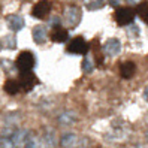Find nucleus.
<instances>
[{"mask_svg": "<svg viewBox=\"0 0 148 148\" xmlns=\"http://www.w3.org/2000/svg\"><path fill=\"white\" fill-rule=\"evenodd\" d=\"M5 91L8 93V94H11V96H14V94H16V93H20V82L18 81H14V79H9V81H6L5 82Z\"/></svg>", "mask_w": 148, "mask_h": 148, "instance_id": "obj_15", "label": "nucleus"}, {"mask_svg": "<svg viewBox=\"0 0 148 148\" xmlns=\"http://www.w3.org/2000/svg\"><path fill=\"white\" fill-rule=\"evenodd\" d=\"M129 33H130V34H133V36H138V34H139V27H138L136 24H132V23H130Z\"/></svg>", "mask_w": 148, "mask_h": 148, "instance_id": "obj_23", "label": "nucleus"}, {"mask_svg": "<svg viewBox=\"0 0 148 148\" xmlns=\"http://www.w3.org/2000/svg\"><path fill=\"white\" fill-rule=\"evenodd\" d=\"M47 38H48V30L45 25H36L33 29V39L36 43H43L47 42Z\"/></svg>", "mask_w": 148, "mask_h": 148, "instance_id": "obj_11", "label": "nucleus"}, {"mask_svg": "<svg viewBox=\"0 0 148 148\" xmlns=\"http://www.w3.org/2000/svg\"><path fill=\"white\" fill-rule=\"evenodd\" d=\"M136 12L142 18V21L145 24H148V3H139L136 8Z\"/></svg>", "mask_w": 148, "mask_h": 148, "instance_id": "obj_17", "label": "nucleus"}, {"mask_svg": "<svg viewBox=\"0 0 148 148\" xmlns=\"http://www.w3.org/2000/svg\"><path fill=\"white\" fill-rule=\"evenodd\" d=\"M27 138H29V132L21 129V130H15V132L12 133L11 141H12L14 147H20V145H23L25 141H27Z\"/></svg>", "mask_w": 148, "mask_h": 148, "instance_id": "obj_12", "label": "nucleus"}, {"mask_svg": "<svg viewBox=\"0 0 148 148\" xmlns=\"http://www.w3.org/2000/svg\"><path fill=\"white\" fill-rule=\"evenodd\" d=\"M87 49H88V45H87V42L81 36L73 38L67 45V51L71 54H85Z\"/></svg>", "mask_w": 148, "mask_h": 148, "instance_id": "obj_6", "label": "nucleus"}, {"mask_svg": "<svg viewBox=\"0 0 148 148\" xmlns=\"http://www.w3.org/2000/svg\"><path fill=\"white\" fill-rule=\"evenodd\" d=\"M43 144H45L47 148H54L56 147V135L53 130H47L45 135H43Z\"/></svg>", "mask_w": 148, "mask_h": 148, "instance_id": "obj_16", "label": "nucleus"}, {"mask_svg": "<svg viewBox=\"0 0 148 148\" xmlns=\"http://www.w3.org/2000/svg\"><path fill=\"white\" fill-rule=\"evenodd\" d=\"M136 72V64L133 62H123L120 66V73L124 79H130Z\"/></svg>", "mask_w": 148, "mask_h": 148, "instance_id": "obj_10", "label": "nucleus"}, {"mask_svg": "<svg viewBox=\"0 0 148 148\" xmlns=\"http://www.w3.org/2000/svg\"><path fill=\"white\" fill-rule=\"evenodd\" d=\"M8 24H9L11 30L20 32L24 27V20H23V16H20V15H9L8 16Z\"/></svg>", "mask_w": 148, "mask_h": 148, "instance_id": "obj_13", "label": "nucleus"}, {"mask_svg": "<svg viewBox=\"0 0 148 148\" xmlns=\"http://www.w3.org/2000/svg\"><path fill=\"white\" fill-rule=\"evenodd\" d=\"M93 69H94V64H93V60L90 57H85L82 60V72L84 73H90L93 72Z\"/></svg>", "mask_w": 148, "mask_h": 148, "instance_id": "obj_19", "label": "nucleus"}, {"mask_svg": "<svg viewBox=\"0 0 148 148\" xmlns=\"http://www.w3.org/2000/svg\"><path fill=\"white\" fill-rule=\"evenodd\" d=\"M76 120H78V117L73 111H64L58 115V124L60 126H72L76 123Z\"/></svg>", "mask_w": 148, "mask_h": 148, "instance_id": "obj_9", "label": "nucleus"}, {"mask_svg": "<svg viewBox=\"0 0 148 148\" xmlns=\"http://www.w3.org/2000/svg\"><path fill=\"white\" fill-rule=\"evenodd\" d=\"M76 144V135L75 133H64L60 139V145L63 148H72Z\"/></svg>", "mask_w": 148, "mask_h": 148, "instance_id": "obj_14", "label": "nucleus"}, {"mask_svg": "<svg viewBox=\"0 0 148 148\" xmlns=\"http://www.w3.org/2000/svg\"><path fill=\"white\" fill-rule=\"evenodd\" d=\"M105 6V0H90L87 3V9L88 11H97V9H102Z\"/></svg>", "mask_w": 148, "mask_h": 148, "instance_id": "obj_18", "label": "nucleus"}, {"mask_svg": "<svg viewBox=\"0 0 148 148\" xmlns=\"http://www.w3.org/2000/svg\"><path fill=\"white\" fill-rule=\"evenodd\" d=\"M24 148H39V141L36 138H27L24 142Z\"/></svg>", "mask_w": 148, "mask_h": 148, "instance_id": "obj_20", "label": "nucleus"}, {"mask_svg": "<svg viewBox=\"0 0 148 148\" xmlns=\"http://www.w3.org/2000/svg\"><path fill=\"white\" fill-rule=\"evenodd\" d=\"M18 82H20V87H21L24 91H30V90H33L34 85L39 84L36 75H34L32 71H29V72H21Z\"/></svg>", "mask_w": 148, "mask_h": 148, "instance_id": "obj_3", "label": "nucleus"}, {"mask_svg": "<svg viewBox=\"0 0 148 148\" xmlns=\"http://www.w3.org/2000/svg\"><path fill=\"white\" fill-rule=\"evenodd\" d=\"M15 66L20 72H29L34 66V56L32 51H23L15 62Z\"/></svg>", "mask_w": 148, "mask_h": 148, "instance_id": "obj_2", "label": "nucleus"}, {"mask_svg": "<svg viewBox=\"0 0 148 148\" xmlns=\"http://www.w3.org/2000/svg\"><path fill=\"white\" fill-rule=\"evenodd\" d=\"M51 12V3L48 0H39V2L33 6V11H32V15L34 18H39V20H43L47 18Z\"/></svg>", "mask_w": 148, "mask_h": 148, "instance_id": "obj_5", "label": "nucleus"}, {"mask_svg": "<svg viewBox=\"0 0 148 148\" xmlns=\"http://www.w3.org/2000/svg\"><path fill=\"white\" fill-rule=\"evenodd\" d=\"M81 9L78 6H71V8H66L64 14H63V23H64V27L67 29H73L76 27L81 21Z\"/></svg>", "mask_w": 148, "mask_h": 148, "instance_id": "obj_1", "label": "nucleus"}, {"mask_svg": "<svg viewBox=\"0 0 148 148\" xmlns=\"http://www.w3.org/2000/svg\"><path fill=\"white\" fill-rule=\"evenodd\" d=\"M69 38V33L64 27H62V25H54L53 27V33H51V40H54V42H58V43H62V42H66Z\"/></svg>", "mask_w": 148, "mask_h": 148, "instance_id": "obj_8", "label": "nucleus"}, {"mask_svg": "<svg viewBox=\"0 0 148 148\" xmlns=\"http://www.w3.org/2000/svg\"><path fill=\"white\" fill-rule=\"evenodd\" d=\"M147 139H148V133H147Z\"/></svg>", "mask_w": 148, "mask_h": 148, "instance_id": "obj_27", "label": "nucleus"}, {"mask_svg": "<svg viewBox=\"0 0 148 148\" xmlns=\"http://www.w3.org/2000/svg\"><path fill=\"white\" fill-rule=\"evenodd\" d=\"M108 2H109L111 6H118L120 5V0H108Z\"/></svg>", "mask_w": 148, "mask_h": 148, "instance_id": "obj_24", "label": "nucleus"}, {"mask_svg": "<svg viewBox=\"0 0 148 148\" xmlns=\"http://www.w3.org/2000/svg\"><path fill=\"white\" fill-rule=\"evenodd\" d=\"M126 2H127V3H130V5H135V3H138V2H139V0H126Z\"/></svg>", "mask_w": 148, "mask_h": 148, "instance_id": "obj_26", "label": "nucleus"}, {"mask_svg": "<svg viewBox=\"0 0 148 148\" xmlns=\"http://www.w3.org/2000/svg\"><path fill=\"white\" fill-rule=\"evenodd\" d=\"M135 18V11L132 8H120L115 12V21L120 25H129L130 23H133Z\"/></svg>", "mask_w": 148, "mask_h": 148, "instance_id": "obj_4", "label": "nucleus"}, {"mask_svg": "<svg viewBox=\"0 0 148 148\" xmlns=\"http://www.w3.org/2000/svg\"><path fill=\"white\" fill-rule=\"evenodd\" d=\"M103 51H105V54L109 56V57H115L121 53V42L118 39H109L106 43H105V47H103Z\"/></svg>", "mask_w": 148, "mask_h": 148, "instance_id": "obj_7", "label": "nucleus"}, {"mask_svg": "<svg viewBox=\"0 0 148 148\" xmlns=\"http://www.w3.org/2000/svg\"><path fill=\"white\" fill-rule=\"evenodd\" d=\"M0 148H14V144L11 139H2L0 141Z\"/></svg>", "mask_w": 148, "mask_h": 148, "instance_id": "obj_22", "label": "nucleus"}, {"mask_svg": "<svg viewBox=\"0 0 148 148\" xmlns=\"http://www.w3.org/2000/svg\"><path fill=\"white\" fill-rule=\"evenodd\" d=\"M144 99L148 102V87H145V90H144Z\"/></svg>", "mask_w": 148, "mask_h": 148, "instance_id": "obj_25", "label": "nucleus"}, {"mask_svg": "<svg viewBox=\"0 0 148 148\" xmlns=\"http://www.w3.org/2000/svg\"><path fill=\"white\" fill-rule=\"evenodd\" d=\"M5 45L8 48H15L16 47V40L14 36H6V40H5Z\"/></svg>", "mask_w": 148, "mask_h": 148, "instance_id": "obj_21", "label": "nucleus"}]
</instances>
